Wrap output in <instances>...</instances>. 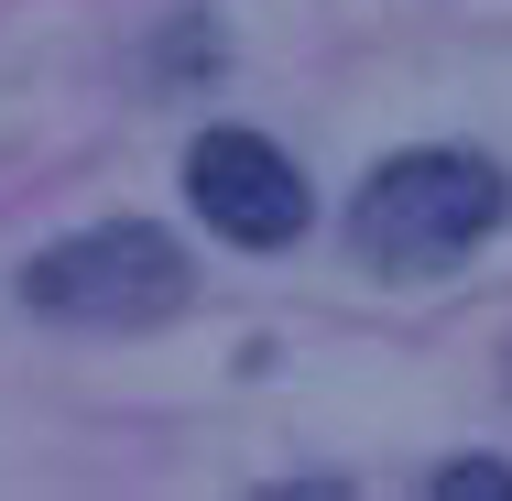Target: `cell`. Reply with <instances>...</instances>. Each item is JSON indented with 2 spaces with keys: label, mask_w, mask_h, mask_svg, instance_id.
Listing matches in <instances>:
<instances>
[{
  "label": "cell",
  "mask_w": 512,
  "mask_h": 501,
  "mask_svg": "<svg viewBox=\"0 0 512 501\" xmlns=\"http://www.w3.org/2000/svg\"><path fill=\"white\" fill-rule=\"evenodd\" d=\"M512 218V175L469 142H414L393 164H371V186L349 197V251L393 284H425L447 262H469Z\"/></svg>",
  "instance_id": "6da1fadb"
},
{
  "label": "cell",
  "mask_w": 512,
  "mask_h": 501,
  "mask_svg": "<svg viewBox=\"0 0 512 501\" xmlns=\"http://www.w3.org/2000/svg\"><path fill=\"white\" fill-rule=\"evenodd\" d=\"M186 295H197V262L153 218H109V229H77L22 262V305L55 327H164V316H186Z\"/></svg>",
  "instance_id": "7a4b0ae2"
},
{
  "label": "cell",
  "mask_w": 512,
  "mask_h": 501,
  "mask_svg": "<svg viewBox=\"0 0 512 501\" xmlns=\"http://www.w3.org/2000/svg\"><path fill=\"white\" fill-rule=\"evenodd\" d=\"M186 197H197V218L218 240H240V251H284V240H306V218H316L295 153L262 142V131H197Z\"/></svg>",
  "instance_id": "3957f363"
},
{
  "label": "cell",
  "mask_w": 512,
  "mask_h": 501,
  "mask_svg": "<svg viewBox=\"0 0 512 501\" xmlns=\"http://www.w3.org/2000/svg\"><path fill=\"white\" fill-rule=\"evenodd\" d=\"M425 491H436V501H512V469H502V458H447Z\"/></svg>",
  "instance_id": "277c9868"
}]
</instances>
